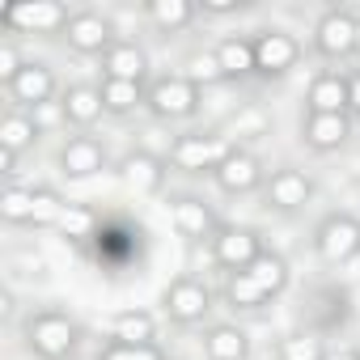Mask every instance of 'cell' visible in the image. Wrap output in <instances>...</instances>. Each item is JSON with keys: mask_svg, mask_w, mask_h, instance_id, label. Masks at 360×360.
<instances>
[{"mask_svg": "<svg viewBox=\"0 0 360 360\" xmlns=\"http://www.w3.org/2000/svg\"><path fill=\"white\" fill-rule=\"evenodd\" d=\"M238 144L229 136H217V131H187L169 144V165L183 169V174H217L225 165V157L233 153Z\"/></svg>", "mask_w": 360, "mask_h": 360, "instance_id": "6da1fadb", "label": "cell"}, {"mask_svg": "<svg viewBox=\"0 0 360 360\" xmlns=\"http://www.w3.org/2000/svg\"><path fill=\"white\" fill-rule=\"evenodd\" d=\"M26 347L39 360H68L77 352V322L68 314L43 309V314L26 318Z\"/></svg>", "mask_w": 360, "mask_h": 360, "instance_id": "7a4b0ae2", "label": "cell"}, {"mask_svg": "<svg viewBox=\"0 0 360 360\" xmlns=\"http://www.w3.org/2000/svg\"><path fill=\"white\" fill-rule=\"evenodd\" d=\"M314 250L322 263L343 267L360 255V221L352 212H330L318 229H314Z\"/></svg>", "mask_w": 360, "mask_h": 360, "instance_id": "3957f363", "label": "cell"}, {"mask_svg": "<svg viewBox=\"0 0 360 360\" xmlns=\"http://www.w3.org/2000/svg\"><path fill=\"white\" fill-rule=\"evenodd\" d=\"M68 9L60 0H22V5H5L0 9V22L18 34H64L68 26Z\"/></svg>", "mask_w": 360, "mask_h": 360, "instance_id": "277c9868", "label": "cell"}, {"mask_svg": "<svg viewBox=\"0 0 360 360\" xmlns=\"http://www.w3.org/2000/svg\"><path fill=\"white\" fill-rule=\"evenodd\" d=\"M161 305H165V318L178 322V326H195L212 314V288L195 276H178L165 292H161Z\"/></svg>", "mask_w": 360, "mask_h": 360, "instance_id": "5b68a950", "label": "cell"}, {"mask_svg": "<svg viewBox=\"0 0 360 360\" xmlns=\"http://www.w3.org/2000/svg\"><path fill=\"white\" fill-rule=\"evenodd\" d=\"M144 106L157 119H191L200 110V85H191L183 72L178 77H157L144 94Z\"/></svg>", "mask_w": 360, "mask_h": 360, "instance_id": "8992f818", "label": "cell"}, {"mask_svg": "<svg viewBox=\"0 0 360 360\" xmlns=\"http://www.w3.org/2000/svg\"><path fill=\"white\" fill-rule=\"evenodd\" d=\"M314 51L326 60H347L360 51V34H356V13L347 9H326L314 22Z\"/></svg>", "mask_w": 360, "mask_h": 360, "instance_id": "52a82bcc", "label": "cell"}, {"mask_svg": "<svg viewBox=\"0 0 360 360\" xmlns=\"http://www.w3.org/2000/svg\"><path fill=\"white\" fill-rule=\"evenodd\" d=\"M259 255H263V238H259V229H250V225H221L217 238H212V259H217L229 276H233V271H246Z\"/></svg>", "mask_w": 360, "mask_h": 360, "instance_id": "ba28073f", "label": "cell"}, {"mask_svg": "<svg viewBox=\"0 0 360 360\" xmlns=\"http://www.w3.org/2000/svg\"><path fill=\"white\" fill-rule=\"evenodd\" d=\"M314 200V183H309V174H301V169H292V165H280V169H271V178L263 183V204L271 208V212H301L305 204Z\"/></svg>", "mask_w": 360, "mask_h": 360, "instance_id": "9c48e42d", "label": "cell"}, {"mask_svg": "<svg viewBox=\"0 0 360 360\" xmlns=\"http://www.w3.org/2000/svg\"><path fill=\"white\" fill-rule=\"evenodd\" d=\"M301 60V43L288 30H259L255 34V77H284Z\"/></svg>", "mask_w": 360, "mask_h": 360, "instance_id": "30bf717a", "label": "cell"}, {"mask_svg": "<svg viewBox=\"0 0 360 360\" xmlns=\"http://www.w3.org/2000/svg\"><path fill=\"white\" fill-rule=\"evenodd\" d=\"M64 39H68L72 51H81V56H98V60L119 43V39H115V26H110L102 13H94V9L72 13L68 26H64Z\"/></svg>", "mask_w": 360, "mask_h": 360, "instance_id": "8fae6325", "label": "cell"}, {"mask_svg": "<svg viewBox=\"0 0 360 360\" xmlns=\"http://www.w3.org/2000/svg\"><path fill=\"white\" fill-rule=\"evenodd\" d=\"M169 225L178 238L187 242H204V238H217V212L212 204H204L200 195H174L169 200Z\"/></svg>", "mask_w": 360, "mask_h": 360, "instance_id": "7c38bea8", "label": "cell"}, {"mask_svg": "<svg viewBox=\"0 0 360 360\" xmlns=\"http://www.w3.org/2000/svg\"><path fill=\"white\" fill-rule=\"evenodd\" d=\"M106 169V144L94 136H68L60 148V174L72 178V183H85V178Z\"/></svg>", "mask_w": 360, "mask_h": 360, "instance_id": "4fadbf2b", "label": "cell"}, {"mask_svg": "<svg viewBox=\"0 0 360 360\" xmlns=\"http://www.w3.org/2000/svg\"><path fill=\"white\" fill-rule=\"evenodd\" d=\"M9 102H13V110H39V106H47V102H56V72L47 68V64H26L22 68V77L9 85Z\"/></svg>", "mask_w": 360, "mask_h": 360, "instance_id": "5bb4252c", "label": "cell"}, {"mask_svg": "<svg viewBox=\"0 0 360 360\" xmlns=\"http://www.w3.org/2000/svg\"><path fill=\"white\" fill-rule=\"evenodd\" d=\"M352 110V77L318 72L305 94V115H347Z\"/></svg>", "mask_w": 360, "mask_h": 360, "instance_id": "9a60e30c", "label": "cell"}, {"mask_svg": "<svg viewBox=\"0 0 360 360\" xmlns=\"http://www.w3.org/2000/svg\"><path fill=\"white\" fill-rule=\"evenodd\" d=\"M212 183H217L225 195H246V191L263 187L267 178H263V165H259V157H255V153H246V148H233V153L225 157V165L212 174Z\"/></svg>", "mask_w": 360, "mask_h": 360, "instance_id": "2e32d148", "label": "cell"}, {"mask_svg": "<svg viewBox=\"0 0 360 360\" xmlns=\"http://www.w3.org/2000/svg\"><path fill=\"white\" fill-rule=\"evenodd\" d=\"M352 136V119L347 115H305L301 119V140L314 148V153H335L343 148Z\"/></svg>", "mask_w": 360, "mask_h": 360, "instance_id": "e0dca14e", "label": "cell"}, {"mask_svg": "<svg viewBox=\"0 0 360 360\" xmlns=\"http://www.w3.org/2000/svg\"><path fill=\"white\" fill-rule=\"evenodd\" d=\"M119 178H123L127 191L153 195V191H161V183H165V161L153 157V153H127V157L119 161Z\"/></svg>", "mask_w": 360, "mask_h": 360, "instance_id": "ac0fdd59", "label": "cell"}, {"mask_svg": "<svg viewBox=\"0 0 360 360\" xmlns=\"http://www.w3.org/2000/svg\"><path fill=\"white\" fill-rule=\"evenodd\" d=\"M102 77L144 85V77H148V56H144V47H136V43H123V39H119V43L102 56Z\"/></svg>", "mask_w": 360, "mask_h": 360, "instance_id": "d6986e66", "label": "cell"}, {"mask_svg": "<svg viewBox=\"0 0 360 360\" xmlns=\"http://www.w3.org/2000/svg\"><path fill=\"white\" fill-rule=\"evenodd\" d=\"M60 106H64V119L68 123H77V127H94L102 115H106V106H102V89L98 85H68L64 94H60Z\"/></svg>", "mask_w": 360, "mask_h": 360, "instance_id": "ffe728a7", "label": "cell"}, {"mask_svg": "<svg viewBox=\"0 0 360 360\" xmlns=\"http://www.w3.org/2000/svg\"><path fill=\"white\" fill-rule=\"evenodd\" d=\"M110 343H127V347L157 343V318L148 309H119L110 318Z\"/></svg>", "mask_w": 360, "mask_h": 360, "instance_id": "44dd1931", "label": "cell"}, {"mask_svg": "<svg viewBox=\"0 0 360 360\" xmlns=\"http://www.w3.org/2000/svg\"><path fill=\"white\" fill-rule=\"evenodd\" d=\"M204 356L208 360H246L250 356V335L242 326L217 322V326L204 330Z\"/></svg>", "mask_w": 360, "mask_h": 360, "instance_id": "7402d4cb", "label": "cell"}, {"mask_svg": "<svg viewBox=\"0 0 360 360\" xmlns=\"http://www.w3.org/2000/svg\"><path fill=\"white\" fill-rule=\"evenodd\" d=\"M212 51H217V60H221V68H225V81L255 77V39L229 34V39H221Z\"/></svg>", "mask_w": 360, "mask_h": 360, "instance_id": "603a6c76", "label": "cell"}, {"mask_svg": "<svg viewBox=\"0 0 360 360\" xmlns=\"http://www.w3.org/2000/svg\"><path fill=\"white\" fill-rule=\"evenodd\" d=\"M39 136H43V127L34 123L30 110H9L0 119V148L5 153H26V148L39 144Z\"/></svg>", "mask_w": 360, "mask_h": 360, "instance_id": "cb8c5ba5", "label": "cell"}, {"mask_svg": "<svg viewBox=\"0 0 360 360\" xmlns=\"http://www.w3.org/2000/svg\"><path fill=\"white\" fill-rule=\"evenodd\" d=\"M144 13H148V22L161 34H178V30H187L195 22V5H191V0H148Z\"/></svg>", "mask_w": 360, "mask_h": 360, "instance_id": "d4e9b609", "label": "cell"}, {"mask_svg": "<svg viewBox=\"0 0 360 360\" xmlns=\"http://www.w3.org/2000/svg\"><path fill=\"white\" fill-rule=\"evenodd\" d=\"M250 276H255V284L267 292V297H280L284 288H288V280H292V271H288V259L284 255H271V250H263L250 267H246Z\"/></svg>", "mask_w": 360, "mask_h": 360, "instance_id": "484cf974", "label": "cell"}, {"mask_svg": "<svg viewBox=\"0 0 360 360\" xmlns=\"http://www.w3.org/2000/svg\"><path fill=\"white\" fill-rule=\"evenodd\" d=\"M102 106H106V115H131L136 106H144V85H131V81H110V77H102Z\"/></svg>", "mask_w": 360, "mask_h": 360, "instance_id": "4316f807", "label": "cell"}, {"mask_svg": "<svg viewBox=\"0 0 360 360\" xmlns=\"http://www.w3.org/2000/svg\"><path fill=\"white\" fill-rule=\"evenodd\" d=\"M225 301H229L233 309H263L271 297L255 284V276H250V271H233V276L225 280Z\"/></svg>", "mask_w": 360, "mask_h": 360, "instance_id": "83f0119b", "label": "cell"}, {"mask_svg": "<svg viewBox=\"0 0 360 360\" xmlns=\"http://www.w3.org/2000/svg\"><path fill=\"white\" fill-rule=\"evenodd\" d=\"M56 229H60L68 242H89V238H94V229H98V212H94L89 204H68Z\"/></svg>", "mask_w": 360, "mask_h": 360, "instance_id": "f1b7e54d", "label": "cell"}, {"mask_svg": "<svg viewBox=\"0 0 360 360\" xmlns=\"http://www.w3.org/2000/svg\"><path fill=\"white\" fill-rule=\"evenodd\" d=\"M64 208H68V200H60V191L34 187V217H30V225L34 229H56L60 217H64Z\"/></svg>", "mask_w": 360, "mask_h": 360, "instance_id": "f546056e", "label": "cell"}, {"mask_svg": "<svg viewBox=\"0 0 360 360\" xmlns=\"http://www.w3.org/2000/svg\"><path fill=\"white\" fill-rule=\"evenodd\" d=\"M0 217H5L9 225H30V217H34V191L5 187V195H0Z\"/></svg>", "mask_w": 360, "mask_h": 360, "instance_id": "4dcf8cb0", "label": "cell"}, {"mask_svg": "<svg viewBox=\"0 0 360 360\" xmlns=\"http://www.w3.org/2000/svg\"><path fill=\"white\" fill-rule=\"evenodd\" d=\"M191 85H217V81H225V68H221V60H217V51H200V56H191L187 60V72H183Z\"/></svg>", "mask_w": 360, "mask_h": 360, "instance_id": "1f68e13d", "label": "cell"}, {"mask_svg": "<svg viewBox=\"0 0 360 360\" xmlns=\"http://www.w3.org/2000/svg\"><path fill=\"white\" fill-rule=\"evenodd\" d=\"M280 360H326V347L318 335H288L280 339Z\"/></svg>", "mask_w": 360, "mask_h": 360, "instance_id": "d6a6232c", "label": "cell"}, {"mask_svg": "<svg viewBox=\"0 0 360 360\" xmlns=\"http://www.w3.org/2000/svg\"><path fill=\"white\" fill-rule=\"evenodd\" d=\"M102 360H165V352L157 343H144V347H127V343H106L102 347Z\"/></svg>", "mask_w": 360, "mask_h": 360, "instance_id": "836d02e7", "label": "cell"}, {"mask_svg": "<svg viewBox=\"0 0 360 360\" xmlns=\"http://www.w3.org/2000/svg\"><path fill=\"white\" fill-rule=\"evenodd\" d=\"M26 64H30V60H22V51H18L13 43H0V85H5V89L22 77Z\"/></svg>", "mask_w": 360, "mask_h": 360, "instance_id": "e575fe53", "label": "cell"}, {"mask_svg": "<svg viewBox=\"0 0 360 360\" xmlns=\"http://www.w3.org/2000/svg\"><path fill=\"white\" fill-rule=\"evenodd\" d=\"M34 123H39V127H60V123H68V119H64V106H60V102H47V106L34 110Z\"/></svg>", "mask_w": 360, "mask_h": 360, "instance_id": "d590c367", "label": "cell"}, {"mask_svg": "<svg viewBox=\"0 0 360 360\" xmlns=\"http://www.w3.org/2000/svg\"><path fill=\"white\" fill-rule=\"evenodd\" d=\"M200 9L212 13V18H225V13H238L242 9V0H200Z\"/></svg>", "mask_w": 360, "mask_h": 360, "instance_id": "8d00e7d4", "label": "cell"}, {"mask_svg": "<svg viewBox=\"0 0 360 360\" xmlns=\"http://www.w3.org/2000/svg\"><path fill=\"white\" fill-rule=\"evenodd\" d=\"M326 360H360V347H339V352H326Z\"/></svg>", "mask_w": 360, "mask_h": 360, "instance_id": "74e56055", "label": "cell"}, {"mask_svg": "<svg viewBox=\"0 0 360 360\" xmlns=\"http://www.w3.org/2000/svg\"><path fill=\"white\" fill-rule=\"evenodd\" d=\"M0 165H5V174H18V153H5V148H0Z\"/></svg>", "mask_w": 360, "mask_h": 360, "instance_id": "f35d334b", "label": "cell"}, {"mask_svg": "<svg viewBox=\"0 0 360 360\" xmlns=\"http://www.w3.org/2000/svg\"><path fill=\"white\" fill-rule=\"evenodd\" d=\"M352 110H360V72L352 77Z\"/></svg>", "mask_w": 360, "mask_h": 360, "instance_id": "ab89813d", "label": "cell"}, {"mask_svg": "<svg viewBox=\"0 0 360 360\" xmlns=\"http://www.w3.org/2000/svg\"><path fill=\"white\" fill-rule=\"evenodd\" d=\"M356 34H360V18H356Z\"/></svg>", "mask_w": 360, "mask_h": 360, "instance_id": "60d3db41", "label": "cell"}]
</instances>
